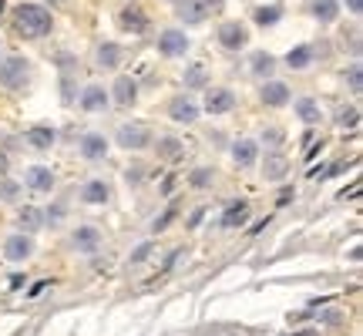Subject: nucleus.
Segmentation results:
<instances>
[{
  "instance_id": "nucleus-32",
  "label": "nucleus",
  "mask_w": 363,
  "mask_h": 336,
  "mask_svg": "<svg viewBox=\"0 0 363 336\" xmlns=\"http://www.w3.org/2000/svg\"><path fill=\"white\" fill-rule=\"evenodd\" d=\"M336 124H340V128H357V124H360V111H357V108H340V111H336Z\"/></svg>"
},
{
  "instance_id": "nucleus-6",
  "label": "nucleus",
  "mask_w": 363,
  "mask_h": 336,
  "mask_svg": "<svg viewBox=\"0 0 363 336\" xmlns=\"http://www.w3.org/2000/svg\"><path fill=\"white\" fill-rule=\"evenodd\" d=\"M198 101L196 98H189V94H175L172 101H168V118L175 124H196L198 122Z\"/></svg>"
},
{
  "instance_id": "nucleus-26",
  "label": "nucleus",
  "mask_w": 363,
  "mask_h": 336,
  "mask_svg": "<svg viewBox=\"0 0 363 336\" xmlns=\"http://www.w3.org/2000/svg\"><path fill=\"white\" fill-rule=\"evenodd\" d=\"M293 111H296V118H300L302 124H319V118H323V108H319L313 98H300V101L293 105Z\"/></svg>"
},
{
  "instance_id": "nucleus-21",
  "label": "nucleus",
  "mask_w": 363,
  "mask_h": 336,
  "mask_svg": "<svg viewBox=\"0 0 363 336\" xmlns=\"http://www.w3.org/2000/svg\"><path fill=\"white\" fill-rule=\"evenodd\" d=\"M118 24L125 27V31H132V34H145V31H148V17H145V11H141V7H135V4L121 11Z\"/></svg>"
},
{
  "instance_id": "nucleus-19",
  "label": "nucleus",
  "mask_w": 363,
  "mask_h": 336,
  "mask_svg": "<svg viewBox=\"0 0 363 336\" xmlns=\"http://www.w3.org/2000/svg\"><path fill=\"white\" fill-rule=\"evenodd\" d=\"M54 138H58V131L51 124H34V128L24 131V141H27L30 148H37V152H47L54 145Z\"/></svg>"
},
{
  "instance_id": "nucleus-27",
  "label": "nucleus",
  "mask_w": 363,
  "mask_h": 336,
  "mask_svg": "<svg viewBox=\"0 0 363 336\" xmlns=\"http://www.w3.org/2000/svg\"><path fill=\"white\" fill-rule=\"evenodd\" d=\"M253 20H256L259 27L279 24V20H283V4H259L256 11H253Z\"/></svg>"
},
{
  "instance_id": "nucleus-20",
  "label": "nucleus",
  "mask_w": 363,
  "mask_h": 336,
  "mask_svg": "<svg viewBox=\"0 0 363 336\" xmlns=\"http://www.w3.org/2000/svg\"><path fill=\"white\" fill-rule=\"evenodd\" d=\"M317 61V47L313 44H300V47H293L286 58H283V64H286L289 71H306L310 64Z\"/></svg>"
},
{
  "instance_id": "nucleus-35",
  "label": "nucleus",
  "mask_w": 363,
  "mask_h": 336,
  "mask_svg": "<svg viewBox=\"0 0 363 336\" xmlns=\"http://www.w3.org/2000/svg\"><path fill=\"white\" fill-rule=\"evenodd\" d=\"M175 215H179V205H168L165 212H162L158 219H155V222H151V232H165L168 226H172V219H175Z\"/></svg>"
},
{
  "instance_id": "nucleus-23",
  "label": "nucleus",
  "mask_w": 363,
  "mask_h": 336,
  "mask_svg": "<svg viewBox=\"0 0 363 336\" xmlns=\"http://www.w3.org/2000/svg\"><path fill=\"white\" fill-rule=\"evenodd\" d=\"M246 219H249V202H232L226 212H222L219 226H222V229H239Z\"/></svg>"
},
{
  "instance_id": "nucleus-9",
  "label": "nucleus",
  "mask_w": 363,
  "mask_h": 336,
  "mask_svg": "<svg viewBox=\"0 0 363 336\" xmlns=\"http://www.w3.org/2000/svg\"><path fill=\"white\" fill-rule=\"evenodd\" d=\"M259 101H262L266 108H286L289 105V84L286 81H276V77L262 81V88H259Z\"/></svg>"
},
{
  "instance_id": "nucleus-1",
  "label": "nucleus",
  "mask_w": 363,
  "mask_h": 336,
  "mask_svg": "<svg viewBox=\"0 0 363 336\" xmlns=\"http://www.w3.org/2000/svg\"><path fill=\"white\" fill-rule=\"evenodd\" d=\"M14 27L20 37H27V41H41L51 34L54 27V17L47 7L41 4H17L14 7Z\"/></svg>"
},
{
  "instance_id": "nucleus-44",
  "label": "nucleus",
  "mask_w": 363,
  "mask_h": 336,
  "mask_svg": "<svg viewBox=\"0 0 363 336\" xmlns=\"http://www.w3.org/2000/svg\"><path fill=\"white\" fill-rule=\"evenodd\" d=\"M205 7L209 11H222V0H205Z\"/></svg>"
},
{
  "instance_id": "nucleus-2",
  "label": "nucleus",
  "mask_w": 363,
  "mask_h": 336,
  "mask_svg": "<svg viewBox=\"0 0 363 336\" xmlns=\"http://www.w3.org/2000/svg\"><path fill=\"white\" fill-rule=\"evenodd\" d=\"M30 81V61L20 54H11L7 61H0V88L7 91H20Z\"/></svg>"
},
{
  "instance_id": "nucleus-24",
  "label": "nucleus",
  "mask_w": 363,
  "mask_h": 336,
  "mask_svg": "<svg viewBox=\"0 0 363 336\" xmlns=\"http://www.w3.org/2000/svg\"><path fill=\"white\" fill-rule=\"evenodd\" d=\"M310 14L317 17L319 24H333L340 17V0H310Z\"/></svg>"
},
{
  "instance_id": "nucleus-3",
  "label": "nucleus",
  "mask_w": 363,
  "mask_h": 336,
  "mask_svg": "<svg viewBox=\"0 0 363 336\" xmlns=\"http://www.w3.org/2000/svg\"><path fill=\"white\" fill-rule=\"evenodd\" d=\"M115 141H118V148H125V152H145L155 138H151V131L145 124H121Z\"/></svg>"
},
{
  "instance_id": "nucleus-25",
  "label": "nucleus",
  "mask_w": 363,
  "mask_h": 336,
  "mask_svg": "<svg viewBox=\"0 0 363 336\" xmlns=\"http://www.w3.org/2000/svg\"><path fill=\"white\" fill-rule=\"evenodd\" d=\"M249 71L256 77H262V81H269L272 71H276V58H272L269 51H256V54L249 58Z\"/></svg>"
},
{
  "instance_id": "nucleus-15",
  "label": "nucleus",
  "mask_w": 363,
  "mask_h": 336,
  "mask_svg": "<svg viewBox=\"0 0 363 336\" xmlns=\"http://www.w3.org/2000/svg\"><path fill=\"white\" fill-rule=\"evenodd\" d=\"M71 245H75L77 252L91 256V252H98V249H101V232L94 229V226H77L75 235H71Z\"/></svg>"
},
{
  "instance_id": "nucleus-41",
  "label": "nucleus",
  "mask_w": 363,
  "mask_h": 336,
  "mask_svg": "<svg viewBox=\"0 0 363 336\" xmlns=\"http://www.w3.org/2000/svg\"><path fill=\"white\" fill-rule=\"evenodd\" d=\"M293 195H296V188H289V185H286V188L279 192V199H276V202H279V205H289V202H293Z\"/></svg>"
},
{
  "instance_id": "nucleus-31",
  "label": "nucleus",
  "mask_w": 363,
  "mask_h": 336,
  "mask_svg": "<svg viewBox=\"0 0 363 336\" xmlns=\"http://www.w3.org/2000/svg\"><path fill=\"white\" fill-rule=\"evenodd\" d=\"M347 84H350V91H353V94H360V91H363V64H360V61H353V64H350V71H347Z\"/></svg>"
},
{
  "instance_id": "nucleus-34",
  "label": "nucleus",
  "mask_w": 363,
  "mask_h": 336,
  "mask_svg": "<svg viewBox=\"0 0 363 336\" xmlns=\"http://www.w3.org/2000/svg\"><path fill=\"white\" fill-rule=\"evenodd\" d=\"M20 192H24V185L20 182H11V179H4V182H0V199L4 202H17L20 199Z\"/></svg>"
},
{
  "instance_id": "nucleus-38",
  "label": "nucleus",
  "mask_w": 363,
  "mask_h": 336,
  "mask_svg": "<svg viewBox=\"0 0 363 336\" xmlns=\"http://www.w3.org/2000/svg\"><path fill=\"white\" fill-rule=\"evenodd\" d=\"M202 219H205V209H196V212L189 215V222H185V226H189V229H198V226H202Z\"/></svg>"
},
{
  "instance_id": "nucleus-42",
  "label": "nucleus",
  "mask_w": 363,
  "mask_h": 336,
  "mask_svg": "<svg viewBox=\"0 0 363 336\" xmlns=\"http://www.w3.org/2000/svg\"><path fill=\"white\" fill-rule=\"evenodd\" d=\"M24 283H27V276H24V273H14V276H11V290H20Z\"/></svg>"
},
{
  "instance_id": "nucleus-16",
  "label": "nucleus",
  "mask_w": 363,
  "mask_h": 336,
  "mask_svg": "<svg viewBox=\"0 0 363 336\" xmlns=\"http://www.w3.org/2000/svg\"><path fill=\"white\" fill-rule=\"evenodd\" d=\"M24 185H27L30 192H51L54 188V172L47 165H30L24 172Z\"/></svg>"
},
{
  "instance_id": "nucleus-4",
  "label": "nucleus",
  "mask_w": 363,
  "mask_h": 336,
  "mask_svg": "<svg viewBox=\"0 0 363 336\" xmlns=\"http://www.w3.org/2000/svg\"><path fill=\"white\" fill-rule=\"evenodd\" d=\"M189 47H192V37L179 27H168V31L158 34V54L162 58H185Z\"/></svg>"
},
{
  "instance_id": "nucleus-40",
  "label": "nucleus",
  "mask_w": 363,
  "mask_h": 336,
  "mask_svg": "<svg viewBox=\"0 0 363 336\" xmlns=\"http://www.w3.org/2000/svg\"><path fill=\"white\" fill-rule=\"evenodd\" d=\"M148 252H151V243L138 245V252H135V256H132V262H141V259H148Z\"/></svg>"
},
{
  "instance_id": "nucleus-39",
  "label": "nucleus",
  "mask_w": 363,
  "mask_h": 336,
  "mask_svg": "<svg viewBox=\"0 0 363 336\" xmlns=\"http://www.w3.org/2000/svg\"><path fill=\"white\" fill-rule=\"evenodd\" d=\"M343 4H347V11L353 17H360L363 14V0H343Z\"/></svg>"
},
{
  "instance_id": "nucleus-13",
  "label": "nucleus",
  "mask_w": 363,
  "mask_h": 336,
  "mask_svg": "<svg viewBox=\"0 0 363 336\" xmlns=\"http://www.w3.org/2000/svg\"><path fill=\"white\" fill-rule=\"evenodd\" d=\"M30 252H34V239L24 235V232H17V235H11L4 243V259L7 262H24V259H30Z\"/></svg>"
},
{
  "instance_id": "nucleus-14",
  "label": "nucleus",
  "mask_w": 363,
  "mask_h": 336,
  "mask_svg": "<svg viewBox=\"0 0 363 336\" xmlns=\"http://www.w3.org/2000/svg\"><path fill=\"white\" fill-rule=\"evenodd\" d=\"M229 155H232V162H236L239 168H253L259 162V145L253 141V138H239V141H232Z\"/></svg>"
},
{
  "instance_id": "nucleus-36",
  "label": "nucleus",
  "mask_w": 363,
  "mask_h": 336,
  "mask_svg": "<svg viewBox=\"0 0 363 336\" xmlns=\"http://www.w3.org/2000/svg\"><path fill=\"white\" fill-rule=\"evenodd\" d=\"M262 141H266L269 148H279V145L286 141V135H283V128H266V131H262Z\"/></svg>"
},
{
  "instance_id": "nucleus-8",
  "label": "nucleus",
  "mask_w": 363,
  "mask_h": 336,
  "mask_svg": "<svg viewBox=\"0 0 363 336\" xmlns=\"http://www.w3.org/2000/svg\"><path fill=\"white\" fill-rule=\"evenodd\" d=\"M108 105H111V94H108L105 84H84V91H81V98H77V108L88 111V115L105 111Z\"/></svg>"
},
{
  "instance_id": "nucleus-37",
  "label": "nucleus",
  "mask_w": 363,
  "mask_h": 336,
  "mask_svg": "<svg viewBox=\"0 0 363 336\" xmlns=\"http://www.w3.org/2000/svg\"><path fill=\"white\" fill-rule=\"evenodd\" d=\"M125 179H128L132 185H138L141 179H145V165H132L128 172H125Z\"/></svg>"
},
{
  "instance_id": "nucleus-22",
  "label": "nucleus",
  "mask_w": 363,
  "mask_h": 336,
  "mask_svg": "<svg viewBox=\"0 0 363 336\" xmlns=\"http://www.w3.org/2000/svg\"><path fill=\"white\" fill-rule=\"evenodd\" d=\"M262 175H266V182H283L289 175V158L279 152L266 155V165H262Z\"/></svg>"
},
{
  "instance_id": "nucleus-12",
  "label": "nucleus",
  "mask_w": 363,
  "mask_h": 336,
  "mask_svg": "<svg viewBox=\"0 0 363 336\" xmlns=\"http://www.w3.org/2000/svg\"><path fill=\"white\" fill-rule=\"evenodd\" d=\"M175 14H179V20L185 24V27H196V24H202L212 11L205 7V0H179Z\"/></svg>"
},
{
  "instance_id": "nucleus-29",
  "label": "nucleus",
  "mask_w": 363,
  "mask_h": 336,
  "mask_svg": "<svg viewBox=\"0 0 363 336\" xmlns=\"http://www.w3.org/2000/svg\"><path fill=\"white\" fill-rule=\"evenodd\" d=\"M17 222H20V229L30 235V232H37L41 226H44V212L34 209V205H27V209H20V219H17Z\"/></svg>"
},
{
  "instance_id": "nucleus-17",
  "label": "nucleus",
  "mask_w": 363,
  "mask_h": 336,
  "mask_svg": "<svg viewBox=\"0 0 363 336\" xmlns=\"http://www.w3.org/2000/svg\"><path fill=\"white\" fill-rule=\"evenodd\" d=\"M121 58H125V51H121V44H115V41H105V44H98V51H94V64H98L101 71H115L121 64Z\"/></svg>"
},
{
  "instance_id": "nucleus-10",
  "label": "nucleus",
  "mask_w": 363,
  "mask_h": 336,
  "mask_svg": "<svg viewBox=\"0 0 363 336\" xmlns=\"http://www.w3.org/2000/svg\"><path fill=\"white\" fill-rule=\"evenodd\" d=\"M108 148H111V141L105 135H98V131H88V135H81V141H77V152H81V158H88V162L105 158Z\"/></svg>"
},
{
  "instance_id": "nucleus-28",
  "label": "nucleus",
  "mask_w": 363,
  "mask_h": 336,
  "mask_svg": "<svg viewBox=\"0 0 363 336\" xmlns=\"http://www.w3.org/2000/svg\"><path fill=\"white\" fill-rule=\"evenodd\" d=\"M182 81H185V88H209V71H205V64H202V61L189 64Z\"/></svg>"
},
{
  "instance_id": "nucleus-30",
  "label": "nucleus",
  "mask_w": 363,
  "mask_h": 336,
  "mask_svg": "<svg viewBox=\"0 0 363 336\" xmlns=\"http://www.w3.org/2000/svg\"><path fill=\"white\" fill-rule=\"evenodd\" d=\"M155 148H158V155H162V158H179V155L185 152V145H182L179 138H172V135L158 138V141H155Z\"/></svg>"
},
{
  "instance_id": "nucleus-18",
  "label": "nucleus",
  "mask_w": 363,
  "mask_h": 336,
  "mask_svg": "<svg viewBox=\"0 0 363 336\" xmlns=\"http://www.w3.org/2000/svg\"><path fill=\"white\" fill-rule=\"evenodd\" d=\"M81 202H88V205H105L108 199H111V185L101 182V179H91V182L81 185Z\"/></svg>"
},
{
  "instance_id": "nucleus-43",
  "label": "nucleus",
  "mask_w": 363,
  "mask_h": 336,
  "mask_svg": "<svg viewBox=\"0 0 363 336\" xmlns=\"http://www.w3.org/2000/svg\"><path fill=\"white\" fill-rule=\"evenodd\" d=\"M7 172H11V168H7V155L0 152V179H4V175H7Z\"/></svg>"
},
{
  "instance_id": "nucleus-46",
  "label": "nucleus",
  "mask_w": 363,
  "mask_h": 336,
  "mask_svg": "<svg viewBox=\"0 0 363 336\" xmlns=\"http://www.w3.org/2000/svg\"><path fill=\"white\" fill-rule=\"evenodd\" d=\"M51 4H60V0H51Z\"/></svg>"
},
{
  "instance_id": "nucleus-33",
  "label": "nucleus",
  "mask_w": 363,
  "mask_h": 336,
  "mask_svg": "<svg viewBox=\"0 0 363 336\" xmlns=\"http://www.w3.org/2000/svg\"><path fill=\"white\" fill-rule=\"evenodd\" d=\"M212 179H215V172H212L209 165H198L192 175H189V182L196 185V188H205V185H212Z\"/></svg>"
},
{
  "instance_id": "nucleus-11",
  "label": "nucleus",
  "mask_w": 363,
  "mask_h": 336,
  "mask_svg": "<svg viewBox=\"0 0 363 336\" xmlns=\"http://www.w3.org/2000/svg\"><path fill=\"white\" fill-rule=\"evenodd\" d=\"M111 101L115 105H121V108H132L138 101V81L135 77H128V75H121L115 84H111Z\"/></svg>"
},
{
  "instance_id": "nucleus-7",
  "label": "nucleus",
  "mask_w": 363,
  "mask_h": 336,
  "mask_svg": "<svg viewBox=\"0 0 363 336\" xmlns=\"http://www.w3.org/2000/svg\"><path fill=\"white\" fill-rule=\"evenodd\" d=\"M239 105V98L232 88H205V111L209 115H229Z\"/></svg>"
},
{
  "instance_id": "nucleus-45",
  "label": "nucleus",
  "mask_w": 363,
  "mask_h": 336,
  "mask_svg": "<svg viewBox=\"0 0 363 336\" xmlns=\"http://www.w3.org/2000/svg\"><path fill=\"white\" fill-rule=\"evenodd\" d=\"M4 7H7V0H0V14H4Z\"/></svg>"
},
{
  "instance_id": "nucleus-5",
  "label": "nucleus",
  "mask_w": 363,
  "mask_h": 336,
  "mask_svg": "<svg viewBox=\"0 0 363 336\" xmlns=\"http://www.w3.org/2000/svg\"><path fill=\"white\" fill-rule=\"evenodd\" d=\"M215 41H219V47H226V51H242V47L249 44V27L239 24V20H226V24H219Z\"/></svg>"
}]
</instances>
